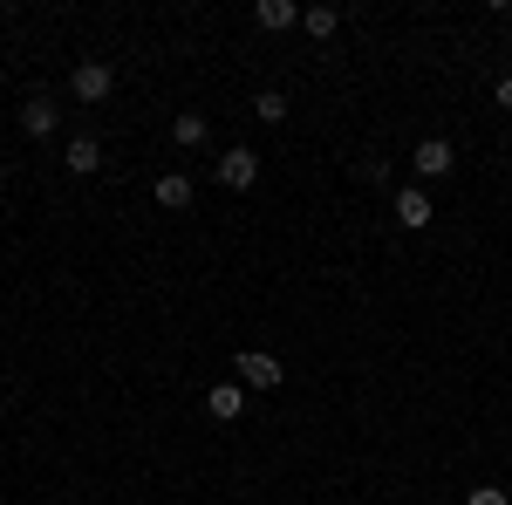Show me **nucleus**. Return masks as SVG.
Segmentation results:
<instances>
[{"label": "nucleus", "instance_id": "9", "mask_svg": "<svg viewBox=\"0 0 512 505\" xmlns=\"http://www.w3.org/2000/svg\"><path fill=\"white\" fill-rule=\"evenodd\" d=\"M76 178H89V171H103V144L96 137H69V157H62Z\"/></svg>", "mask_w": 512, "mask_h": 505}, {"label": "nucleus", "instance_id": "12", "mask_svg": "<svg viewBox=\"0 0 512 505\" xmlns=\"http://www.w3.org/2000/svg\"><path fill=\"white\" fill-rule=\"evenodd\" d=\"M301 28H308L315 41H328L335 28H342V7H308V14H301Z\"/></svg>", "mask_w": 512, "mask_h": 505}, {"label": "nucleus", "instance_id": "6", "mask_svg": "<svg viewBox=\"0 0 512 505\" xmlns=\"http://www.w3.org/2000/svg\"><path fill=\"white\" fill-rule=\"evenodd\" d=\"M205 410H212L219 424H239V417H246V383H212L205 389Z\"/></svg>", "mask_w": 512, "mask_h": 505}, {"label": "nucleus", "instance_id": "7", "mask_svg": "<svg viewBox=\"0 0 512 505\" xmlns=\"http://www.w3.org/2000/svg\"><path fill=\"white\" fill-rule=\"evenodd\" d=\"M55 123H62V110L48 96H28L21 103V137H55Z\"/></svg>", "mask_w": 512, "mask_h": 505}, {"label": "nucleus", "instance_id": "15", "mask_svg": "<svg viewBox=\"0 0 512 505\" xmlns=\"http://www.w3.org/2000/svg\"><path fill=\"white\" fill-rule=\"evenodd\" d=\"M492 96H499V110H512V76L499 82V89H492Z\"/></svg>", "mask_w": 512, "mask_h": 505}, {"label": "nucleus", "instance_id": "3", "mask_svg": "<svg viewBox=\"0 0 512 505\" xmlns=\"http://www.w3.org/2000/svg\"><path fill=\"white\" fill-rule=\"evenodd\" d=\"M280 355H267V349H239V383H246V396L253 389H280Z\"/></svg>", "mask_w": 512, "mask_h": 505}, {"label": "nucleus", "instance_id": "1", "mask_svg": "<svg viewBox=\"0 0 512 505\" xmlns=\"http://www.w3.org/2000/svg\"><path fill=\"white\" fill-rule=\"evenodd\" d=\"M212 178H219L226 192H246V185L260 178V157L246 151V144H233V151H219V164H212Z\"/></svg>", "mask_w": 512, "mask_h": 505}, {"label": "nucleus", "instance_id": "10", "mask_svg": "<svg viewBox=\"0 0 512 505\" xmlns=\"http://www.w3.org/2000/svg\"><path fill=\"white\" fill-rule=\"evenodd\" d=\"M158 205L164 212H185V205H192V178H185V171H164L158 178Z\"/></svg>", "mask_w": 512, "mask_h": 505}, {"label": "nucleus", "instance_id": "14", "mask_svg": "<svg viewBox=\"0 0 512 505\" xmlns=\"http://www.w3.org/2000/svg\"><path fill=\"white\" fill-rule=\"evenodd\" d=\"M465 505H512V492H499V485H478Z\"/></svg>", "mask_w": 512, "mask_h": 505}, {"label": "nucleus", "instance_id": "13", "mask_svg": "<svg viewBox=\"0 0 512 505\" xmlns=\"http://www.w3.org/2000/svg\"><path fill=\"white\" fill-rule=\"evenodd\" d=\"M253 117L260 123H287V89H260V96H253Z\"/></svg>", "mask_w": 512, "mask_h": 505}, {"label": "nucleus", "instance_id": "4", "mask_svg": "<svg viewBox=\"0 0 512 505\" xmlns=\"http://www.w3.org/2000/svg\"><path fill=\"white\" fill-rule=\"evenodd\" d=\"M410 171H417V178H451V171H458V151H451L444 137H424V144L410 151Z\"/></svg>", "mask_w": 512, "mask_h": 505}, {"label": "nucleus", "instance_id": "5", "mask_svg": "<svg viewBox=\"0 0 512 505\" xmlns=\"http://www.w3.org/2000/svg\"><path fill=\"white\" fill-rule=\"evenodd\" d=\"M396 219H403V233H424V226L437 219L431 192H424V185H396Z\"/></svg>", "mask_w": 512, "mask_h": 505}, {"label": "nucleus", "instance_id": "11", "mask_svg": "<svg viewBox=\"0 0 512 505\" xmlns=\"http://www.w3.org/2000/svg\"><path fill=\"white\" fill-rule=\"evenodd\" d=\"M253 14H260V28H294V21H301V7H294V0H260V7H253Z\"/></svg>", "mask_w": 512, "mask_h": 505}, {"label": "nucleus", "instance_id": "2", "mask_svg": "<svg viewBox=\"0 0 512 505\" xmlns=\"http://www.w3.org/2000/svg\"><path fill=\"white\" fill-rule=\"evenodd\" d=\"M69 89H76V103H103V96L117 89V69H110V62H76V69H69Z\"/></svg>", "mask_w": 512, "mask_h": 505}, {"label": "nucleus", "instance_id": "16", "mask_svg": "<svg viewBox=\"0 0 512 505\" xmlns=\"http://www.w3.org/2000/svg\"><path fill=\"white\" fill-rule=\"evenodd\" d=\"M506 144H512V130H506Z\"/></svg>", "mask_w": 512, "mask_h": 505}, {"label": "nucleus", "instance_id": "8", "mask_svg": "<svg viewBox=\"0 0 512 505\" xmlns=\"http://www.w3.org/2000/svg\"><path fill=\"white\" fill-rule=\"evenodd\" d=\"M205 137H212V123L198 117V110H185V117H171V144H178V151H205Z\"/></svg>", "mask_w": 512, "mask_h": 505}]
</instances>
